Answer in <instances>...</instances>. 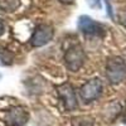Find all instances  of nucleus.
Here are the masks:
<instances>
[{
	"instance_id": "1",
	"label": "nucleus",
	"mask_w": 126,
	"mask_h": 126,
	"mask_svg": "<svg viewBox=\"0 0 126 126\" xmlns=\"http://www.w3.org/2000/svg\"><path fill=\"white\" fill-rule=\"evenodd\" d=\"M106 77L112 85L121 83L126 78V63L121 57H111L107 61Z\"/></svg>"
},
{
	"instance_id": "2",
	"label": "nucleus",
	"mask_w": 126,
	"mask_h": 126,
	"mask_svg": "<svg viewBox=\"0 0 126 126\" xmlns=\"http://www.w3.org/2000/svg\"><path fill=\"white\" fill-rule=\"evenodd\" d=\"M86 61V53L79 44H75L69 47L64 53V63L66 67L71 72H77L83 66Z\"/></svg>"
},
{
	"instance_id": "3",
	"label": "nucleus",
	"mask_w": 126,
	"mask_h": 126,
	"mask_svg": "<svg viewBox=\"0 0 126 126\" xmlns=\"http://www.w3.org/2000/svg\"><path fill=\"white\" fill-rule=\"evenodd\" d=\"M54 37V28L50 24H40L35 28L30 38V46L34 48L43 47L48 44Z\"/></svg>"
},
{
	"instance_id": "4",
	"label": "nucleus",
	"mask_w": 126,
	"mask_h": 126,
	"mask_svg": "<svg viewBox=\"0 0 126 126\" xmlns=\"http://www.w3.org/2000/svg\"><path fill=\"white\" fill-rule=\"evenodd\" d=\"M103 86H102V82L98 78H92L90 81H87L85 85H83L79 90V94L82 100L85 102H91L97 100L101 93H102Z\"/></svg>"
},
{
	"instance_id": "5",
	"label": "nucleus",
	"mask_w": 126,
	"mask_h": 126,
	"mask_svg": "<svg viewBox=\"0 0 126 126\" xmlns=\"http://www.w3.org/2000/svg\"><path fill=\"white\" fill-rule=\"evenodd\" d=\"M58 94H59V98L63 102L64 109L67 111H72V110L77 109L78 102H77L75 88H73L72 85H69V83H63L62 86L58 87Z\"/></svg>"
},
{
	"instance_id": "6",
	"label": "nucleus",
	"mask_w": 126,
	"mask_h": 126,
	"mask_svg": "<svg viewBox=\"0 0 126 126\" xmlns=\"http://www.w3.org/2000/svg\"><path fill=\"white\" fill-rule=\"evenodd\" d=\"M78 29L86 35H102L103 27L94 22L88 15H81L78 19Z\"/></svg>"
},
{
	"instance_id": "7",
	"label": "nucleus",
	"mask_w": 126,
	"mask_h": 126,
	"mask_svg": "<svg viewBox=\"0 0 126 126\" xmlns=\"http://www.w3.org/2000/svg\"><path fill=\"white\" fill-rule=\"evenodd\" d=\"M4 121L9 126H23L28 121V112L23 107H13L4 113Z\"/></svg>"
},
{
	"instance_id": "8",
	"label": "nucleus",
	"mask_w": 126,
	"mask_h": 126,
	"mask_svg": "<svg viewBox=\"0 0 126 126\" xmlns=\"http://www.w3.org/2000/svg\"><path fill=\"white\" fill-rule=\"evenodd\" d=\"M72 126H93V119L88 116H77L72 120Z\"/></svg>"
},
{
	"instance_id": "9",
	"label": "nucleus",
	"mask_w": 126,
	"mask_h": 126,
	"mask_svg": "<svg viewBox=\"0 0 126 126\" xmlns=\"http://www.w3.org/2000/svg\"><path fill=\"white\" fill-rule=\"evenodd\" d=\"M4 30H5V27H4V23L0 20V37L4 34Z\"/></svg>"
},
{
	"instance_id": "10",
	"label": "nucleus",
	"mask_w": 126,
	"mask_h": 126,
	"mask_svg": "<svg viewBox=\"0 0 126 126\" xmlns=\"http://www.w3.org/2000/svg\"><path fill=\"white\" fill-rule=\"evenodd\" d=\"M58 1L61 3V4H66V5H69V4H72L75 0H58Z\"/></svg>"
},
{
	"instance_id": "11",
	"label": "nucleus",
	"mask_w": 126,
	"mask_h": 126,
	"mask_svg": "<svg viewBox=\"0 0 126 126\" xmlns=\"http://www.w3.org/2000/svg\"><path fill=\"white\" fill-rule=\"evenodd\" d=\"M0 78H1V75H0Z\"/></svg>"
}]
</instances>
